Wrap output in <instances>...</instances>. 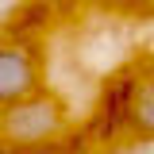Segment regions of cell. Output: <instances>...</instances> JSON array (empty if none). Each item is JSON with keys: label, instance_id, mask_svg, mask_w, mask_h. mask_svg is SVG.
Listing matches in <instances>:
<instances>
[{"label": "cell", "instance_id": "1", "mask_svg": "<svg viewBox=\"0 0 154 154\" xmlns=\"http://www.w3.org/2000/svg\"><path fill=\"white\" fill-rule=\"evenodd\" d=\"M58 127H62V108H58L54 100H46V96L16 100V104H8L4 116H0V131H4V139L23 143V146L50 139Z\"/></svg>", "mask_w": 154, "mask_h": 154}, {"label": "cell", "instance_id": "3", "mask_svg": "<svg viewBox=\"0 0 154 154\" xmlns=\"http://www.w3.org/2000/svg\"><path fill=\"white\" fill-rule=\"evenodd\" d=\"M127 119H131V131L143 139H154V77L135 85L131 100H127Z\"/></svg>", "mask_w": 154, "mask_h": 154}, {"label": "cell", "instance_id": "2", "mask_svg": "<svg viewBox=\"0 0 154 154\" xmlns=\"http://www.w3.org/2000/svg\"><path fill=\"white\" fill-rule=\"evenodd\" d=\"M38 89V69L31 50L23 46H0V104H16V100H27L35 96Z\"/></svg>", "mask_w": 154, "mask_h": 154}]
</instances>
